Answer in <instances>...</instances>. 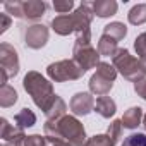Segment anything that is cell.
<instances>
[{"mask_svg":"<svg viewBox=\"0 0 146 146\" xmlns=\"http://www.w3.org/2000/svg\"><path fill=\"white\" fill-rule=\"evenodd\" d=\"M23 88L24 91L33 98L35 105L38 108H41L43 112H46L52 105V102L55 100V93H53V84L41 76L36 70H29L23 79Z\"/></svg>","mask_w":146,"mask_h":146,"instance_id":"1","label":"cell"},{"mask_svg":"<svg viewBox=\"0 0 146 146\" xmlns=\"http://www.w3.org/2000/svg\"><path fill=\"white\" fill-rule=\"evenodd\" d=\"M100 52L91 45V29L78 35L72 48V60H74L84 72L90 69H96L100 64Z\"/></svg>","mask_w":146,"mask_h":146,"instance_id":"2","label":"cell"},{"mask_svg":"<svg viewBox=\"0 0 146 146\" xmlns=\"http://www.w3.org/2000/svg\"><path fill=\"white\" fill-rule=\"evenodd\" d=\"M112 65L117 69V72H120L127 81H131L134 84L146 78L144 70H143V65H141V60L132 57L127 48H119L115 52V55L112 57Z\"/></svg>","mask_w":146,"mask_h":146,"instance_id":"3","label":"cell"},{"mask_svg":"<svg viewBox=\"0 0 146 146\" xmlns=\"http://www.w3.org/2000/svg\"><path fill=\"white\" fill-rule=\"evenodd\" d=\"M46 76L55 83L78 81L84 76V70L74 60H58L46 67Z\"/></svg>","mask_w":146,"mask_h":146,"instance_id":"4","label":"cell"},{"mask_svg":"<svg viewBox=\"0 0 146 146\" xmlns=\"http://www.w3.org/2000/svg\"><path fill=\"white\" fill-rule=\"evenodd\" d=\"M57 125H58V131L64 136V139H67L72 146H86V143H88L86 131L76 115H65V117L58 119Z\"/></svg>","mask_w":146,"mask_h":146,"instance_id":"5","label":"cell"},{"mask_svg":"<svg viewBox=\"0 0 146 146\" xmlns=\"http://www.w3.org/2000/svg\"><path fill=\"white\" fill-rule=\"evenodd\" d=\"M23 40L28 48L40 50L46 45L48 41V28L45 24H31L23 29Z\"/></svg>","mask_w":146,"mask_h":146,"instance_id":"6","label":"cell"},{"mask_svg":"<svg viewBox=\"0 0 146 146\" xmlns=\"http://www.w3.org/2000/svg\"><path fill=\"white\" fill-rule=\"evenodd\" d=\"M0 70L5 72L9 78H16L19 74V55L9 43L0 45Z\"/></svg>","mask_w":146,"mask_h":146,"instance_id":"7","label":"cell"},{"mask_svg":"<svg viewBox=\"0 0 146 146\" xmlns=\"http://www.w3.org/2000/svg\"><path fill=\"white\" fill-rule=\"evenodd\" d=\"M122 136V122L112 120L105 134H95L88 139L86 146H115L119 137Z\"/></svg>","mask_w":146,"mask_h":146,"instance_id":"8","label":"cell"},{"mask_svg":"<svg viewBox=\"0 0 146 146\" xmlns=\"http://www.w3.org/2000/svg\"><path fill=\"white\" fill-rule=\"evenodd\" d=\"M72 113L76 117H84L88 115L90 112L95 110V100H93V95L88 93V91H81V93H76L74 96L70 98V103H69Z\"/></svg>","mask_w":146,"mask_h":146,"instance_id":"9","label":"cell"},{"mask_svg":"<svg viewBox=\"0 0 146 146\" xmlns=\"http://www.w3.org/2000/svg\"><path fill=\"white\" fill-rule=\"evenodd\" d=\"M72 16H74V19H76V33L78 35H81L84 31H90V24L93 21V16H95L91 4L83 2L74 12H72Z\"/></svg>","mask_w":146,"mask_h":146,"instance_id":"10","label":"cell"},{"mask_svg":"<svg viewBox=\"0 0 146 146\" xmlns=\"http://www.w3.org/2000/svg\"><path fill=\"white\" fill-rule=\"evenodd\" d=\"M46 12V4L43 0H26L21 2V19L38 21Z\"/></svg>","mask_w":146,"mask_h":146,"instance_id":"11","label":"cell"},{"mask_svg":"<svg viewBox=\"0 0 146 146\" xmlns=\"http://www.w3.org/2000/svg\"><path fill=\"white\" fill-rule=\"evenodd\" d=\"M52 29L60 36H69L70 33H76V19L72 14H62L52 19Z\"/></svg>","mask_w":146,"mask_h":146,"instance_id":"12","label":"cell"},{"mask_svg":"<svg viewBox=\"0 0 146 146\" xmlns=\"http://www.w3.org/2000/svg\"><path fill=\"white\" fill-rule=\"evenodd\" d=\"M0 137L4 139V143H24L26 134L23 129L11 125L7 119H0Z\"/></svg>","mask_w":146,"mask_h":146,"instance_id":"13","label":"cell"},{"mask_svg":"<svg viewBox=\"0 0 146 146\" xmlns=\"http://www.w3.org/2000/svg\"><path fill=\"white\" fill-rule=\"evenodd\" d=\"M113 88V83L100 74H95L91 76L90 79V93L91 95H96V96H107L110 93V90Z\"/></svg>","mask_w":146,"mask_h":146,"instance_id":"14","label":"cell"},{"mask_svg":"<svg viewBox=\"0 0 146 146\" xmlns=\"http://www.w3.org/2000/svg\"><path fill=\"white\" fill-rule=\"evenodd\" d=\"M95 112L103 119H110V117L115 115L117 105L110 96H98L96 102H95Z\"/></svg>","mask_w":146,"mask_h":146,"instance_id":"15","label":"cell"},{"mask_svg":"<svg viewBox=\"0 0 146 146\" xmlns=\"http://www.w3.org/2000/svg\"><path fill=\"white\" fill-rule=\"evenodd\" d=\"M91 7L98 17H112L117 14V9H119L115 0H95Z\"/></svg>","mask_w":146,"mask_h":146,"instance_id":"16","label":"cell"},{"mask_svg":"<svg viewBox=\"0 0 146 146\" xmlns=\"http://www.w3.org/2000/svg\"><path fill=\"white\" fill-rule=\"evenodd\" d=\"M143 108L141 107H131L129 110L124 112L120 122H122V127L125 129H136L139 124H143Z\"/></svg>","mask_w":146,"mask_h":146,"instance_id":"17","label":"cell"},{"mask_svg":"<svg viewBox=\"0 0 146 146\" xmlns=\"http://www.w3.org/2000/svg\"><path fill=\"white\" fill-rule=\"evenodd\" d=\"M14 125L16 127H19V129H28V127H33L35 124H36V115H35V112L33 110H29V108H21L16 115H14Z\"/></svg>","mask_w":146,"mask_h":146,"instance_id":"18","label":"cell"},{"mask_svg":"<svg viewBox=\"0 0 146 146\" xmlns=\"http://www.w3.org/2000/svg\"><path fill=\"white\" fill-rule=\"evenodd\" d=\"M65 112H67V105H65V102L57 95L55 100L52 102L50 108L45 112V115H46V120H58V119L65 117Z\"/></svg>","mask_w":146,"mask_h":146,"instance_id":"19","label":"cell"},{"mask_svg":"<svg viewBox=\"0 0 146 146\" xmlns=\"http://www.w3.org/2000/svg\"><path fill=\"white\" fill-rule=\"evenodd\" d=\"M117 43L119 41H115L113 38H110L107 35H102L100 40H98V52H100V55L102 57H113L115 52L119 50Z\"/></svg>","mask_w":146,"mask_h":146,"instance_id":"20","label":"cell"},{"mask_svg":"<svg viewBox=\"0 0 146 146\" xmlns=\"http://www.w3.org/2000/svg\"><path fill=\"white\" fill-rule=\"evenodd\" d=\"M103 35L113 38L115 41H120V40L125 38V35H127V28H125L124 23L113 21V23H110V24H107V26L103 28Z\"/></svg>","mask_w":146,"mask_h":146,"instance_id":"21","label":"cell"},{"mask_svg":"<svg viewBox=\"0 0 146 146\" xmlns=\"http://www.w3.org/2000/svg\"><path fill=\"white\" fill-rule=\"evenodd\" d=\"M127 19L132 26H141L146 23V4H136L129 14H127Z\"/></svg>","mask_w":146,"mask_h":146,"instance_id":"22","label":"cell"},{"mask_svg":"<svg viewBox=\"0 0 146 146\" xmlns=\"http://www.w3.org/2000/svg\"><path fill=\"white\" fill-rule=\"evenodd\" d=\"M17 102V91L5 84V86H0V107H4V108H9L12 107L14 103Z\"/></svg>","mask_w":146,"mask_h":146,"instance_id":"23","label":"cell"},{"mask_svg":"<svg viewBox=\"0 0 146 146\" xmlns=\"http://www.w3.org/2000/svg\"><path fill=\"white\" fill-rule=\"evenodd\" d=\"M96 74H100V76H103V78L110 79L112 83H115V78H117V69H115L112 64H108V62H100V64H98V67H96Z\"/></svg>","mask_w":146,"mask_h":146,"instance_id":"24","label":"cell"},{"mask_svg":"<svg viewBox=\"0 0 146 146\" xmlns=\"http://www.w3.org/2000/svg\"><path fill=\"white\" fill-rule=\"evenodd\" d=\"M120 146H146V134L143 132H132L129 134Z\"/></svg>","mask_w":146,"mask_h":146,"instance_id":"25","label":"cell"},{"mask_svg":"<svg viewBox=\"0 0 146 146\" xmlns=\"http://www.w3.org/2000/svg\"><path fill=\"white\" fill-rule=\"evenodd\" d=\"M134 50H136V55L139 58L146 57V33L137 35V38L134 40Z\"/></svg>","mask_w":146,"mask_h":146,"instance_id":"26","label":"cell"},{"mask_svg":"<svg viewBox=\"0 0 146 146\" xmlns=\"http://www.w3.org/2000/svg\"><path fill=\"white\" fill-rule=\"evenodd\" d=\"M53 9L60 16L62 14H69L72 9H74V2H72V0H55V2H53Z\"/></svg>","mask_w":146,"mask_h":146,"instance_id":"27","label":"cell"},{"mask_svg":"<svg viewBox=\"0 0 146 146\" xmlns=\"http://www.w3.org/2000/svg\"><path fill=\"white\" fill-rule=\"evenodd\" d=\"M23 146H46V137L41 136V134H31V136H26Z\"/></svg>","mask_w":146,"mask_h":146,"instance_id":"28","label":"cell"},{"mask_svg":"<svg viewBox=\"0 0 146 146\" xmlns=\"http://www.w3.org/2000/svg\"><path fill=\"white\" fill-rule=\"evenodd\" d=\"M11 24H12V17H11L7 12L0 14V35H4V33L11 28Z\"/></svg>","mask_w":146,"mask_h":146,"instance_id":"29","label":"cell"},{"mask_svg":"<svg viewBox=\"0 0 146 146\" xmlns=\"http://www.w3.org/2000/svg\"><path fill=\"white\" fill-rule=\"evenodd\" d=\"M134 91L137 93V96H141L143 100H146V78L141 79V81H137L134 84Z\"/></svg>","mask_w":146,"mask_h":146,"instance_id":"30","label":"cell"},{"mask_svg":"<svg viewBox=\"0 0 146 146\" xmlns=\"http://www.w3.org/2000/svg\"><path fill=\"white\" fill-rule=\"evenodd\" d=\"M141 60V65H143V70H144V74H146V57L144 58H139Z\"/></svg>","mask_w":146,"mask_h":146,"instance_id":"31","label":"cell"},{"mask_svg":"<svg viewBox=\"0 0 146 146\" xmlns=\"http://www.w3.org/2000/svg\"><path fill=\"white\" fill-rule=\"evenodd\" d=\"M2 146H23L21 143H4Z\"/></svg>","mask_w":146,"mask_h":146,"instance_id":"32","label":"cell"},{"mask_svg":"<svg viewBox=\"0 0 146 146\" xmlns=\"http://www.w3.org/2000/svg\"><path fill=\"white\" fill-rule=\"evenodd\" d=\"M143 125H144V129H146V113H144V117H143Z\"/></svg>","mask_w":146,"mask_h":146,"instance_id":"33","label":"cell"}]
</instances>
